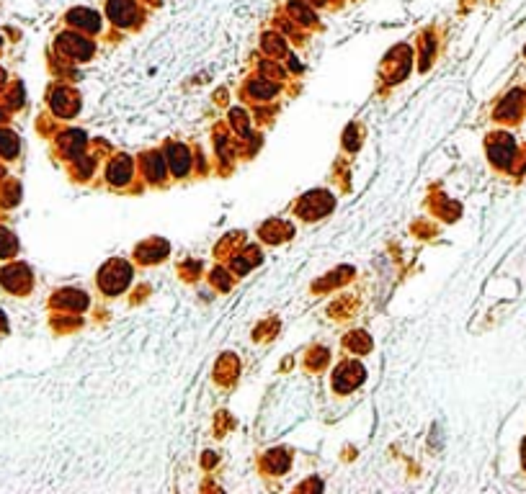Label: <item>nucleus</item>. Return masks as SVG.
<instances>
[{"mask_svg":"<svg viewBox=\"0 0 526 494\" xmlns=\"http://www.w3.org/2000/svg\"><path fill=\"white\" fill-rule=\"evenodd\" d=\"M129 281H132V268H129V263H124V260H111V263L104 265L101 273H98V284H101V288H104L108 296L121 294L129 286Z\"/></svg>","mask_w":526,"mask_h":494,"instance_id":"nucleus-1","label":"nucleus"},{"mask_svg":"<svg viewBox=\"0 0 526 494\" xmlns=\"http://www.w3.org/2000/svg\"><path fill=\"white\" fill-rule=\"evenodd\" d=\"M331 209H333L331 193H325V190H312V193H307V196L300 201L297 214L304 217V219H320L322 214H328Z\"/></svg>","mask_w":526,"mask_h":494,"instance_id":"nucleus-2","label":"nucleus"},{"mask_svg":"<svg viewBox=\"0 0 526 494\" xmlns=\"http://www.w3.org/2000/svg\"><path fill=\"white\" fill-rule=\"evenodd\" d=\"M106 11L108 18L121 29H129V26H134L140 21V8H137L134 0H108Z\"/></svg>","mask_w":526,"mask_h":494,"instance_id":"nucleus-3","label":"nucleus"},{"mask_svg":"<svg viewBox=\"0 0 526 494\" xmlns=\"http://www.w3.org/2000/svg\"><path fill=\"white\" fill-rule=\"evenodd\" d=\"M488 155H490V160H493L498 168H508L516 155L514 139L508 137V134H495V137L488 142Z\"/></svg>","mask_w":526,"mask_h":494,"instance_id":"nucleus-4","label":"nucleus"},{"mask_svg":"<svg viewBox=\"0 0 526 494\" xmlns=\"http://www.w3.org/2000/svg\"><path fill=\"white\" fill-rule=\"evenodd\" d=\"M57 47H60V52H64L73 60H88L93 54V44L83 39V36H77V34H62L57 39Z\"/></svg>","mask_w":526,"mask_h":494,"instance_id":"nucleus-5","label":"nucleus"},{"mask_svg":"<svg viewBox=\"0 0 526 494\" xmlns=\"http://www.w3.org/2000/svg\"><path fill=\"white\" fill-rule=\"evenodd\" d=\"M0 281H3V286H8L11 291H16V294H26L29 286H32V273H29L26 265H11V268L3 271Z\"/></svg>","mask_w":526,"mask_h":494,"instance_id":"nucleus-6","label":"nucleus"},{"mask_svg":"<svg viewBox=\"0 0 526 494\" xmlns=\"http://www.w3.org/2000/svg\"><path fill=\"white\" fill-rule=\"evenodd\" d=\"M364 381V368L359 366V363H344V366H338L335 371V389L338 391H351L354 386H359Z\"/></svg>","mask_w":526,"mask_h":494,"instance_id":"nucleus-7","label":"nucleus"},{"mask_svg":"<svg viewBox=\"0 0 526 494\" xmlns=\"http://www.w3.org/2000/svg\"><path fill=\"white\" fill-rule=\"evenodd\" d=\"M165 255H168V242L165 240H147L134 250V258L140 263H158Z\"/></svg>","mask_w":526,"mask_h":494,"instance_id":"nucleus-8","label":"nucleus"},{"mask_svg":"<svg viewBox=\"0 0 526 494\" xmlns=\"http://www.w3.org/2000/svg\"><path fill=\"white\" fill-rule=\"evenodd\" d=\"M52 304L60 309H70V312H83L88 306V296L77 288H62L60 294H54Z\"/></svg>","mask_w":526,"mask_h":494,"instance_id":"nucleus-9","label":"nucleus"},{"mask_svg":"<svg viewBox=\"0 0 526 494\" xmlns=\"http://www.w3.org/2000/svg\"><path fill=\"white\" fill-rule=\"evenodd\" d=\"M168 165H171L173 175L183 178V175L191 170V152L183 147V145H171V147H168Z\"/></svg>","mask_w":526,"mask_h":494,"instance_id":"nucleus-10","label":"nucleus"},{"mask_svg":"<svg viewBox=\"0 0 526 494\" xmlns=\"http://www.w3.org/2000/svg\"><path fill=\"white\" fill-rule=\"evenodd\" d=\"M67 23H73L83 32H98L101 29V16L96 11H88V8H75V11L67 13Z\"/></svg>","mask_w":526,"mask_h":494,"instance_id":"nucleus-11","label":"nucleus"},{"mask_svg":"<svg viewBox=\"0 0 526 494\" xmlns=\"http://www.w3.org/2000/svg\"><path fill=\"white\" fill-rule=\"evenodd\" d=\"M132 170H134L132 168V160H129L127 155H119V158L108 165V173H106L108 183H111V186H124V183L132 178Z\"/></svg>","mask_w":526,"mask_h":494,"instance_id":"nucleus-12","label":"nucleus"},{"mask_svg":"<svg viewBox=\"0 0 526 494\" xmlns=\"http://www.w3.org/2000/svg\"><path fill=\"white\" fill-rule=\"evenodd\" d=\"M77 101L75 93L73 90H67V88H57L52 95V108L57 111L60 116H73L77 111Z\"/></svg>","mask_w":526,"mask_h":494,"instance_id":"nucleus-13","label":"nucleus"},{"mask_svg":"<svg viewBox=\"0 0 526 494\" xmlns=\"http://www.w3.org/2000/svg\"><path fill=\"white\" fill-rule=\"evenodd\" d=\"M142 173L147 175L150 183H160L165 178V160L160 158V152H147L142 158Z\"/></svg>","mask_w":526,"mask_h":494,"instance_id":"nucleus-14","label":"nucleus"},{"mask_svg":"<svg viewBox=\"0 0 526 494\" xmlns=\"http://www.w3.org/2000/svg\"><path fill=\"white\" fill-rule=\"evenodd\" d=\"M289 13L302 23V26H315V23H318L315 13H312L310 8L302 3V0H291V3H289Z\"/></svg>","mask_w":526,"mask_h":494,"instance_id":"nucleus-15","label":"nucleus"},{"mask_svg":"<svg viewBox=\"0 0 526 494\" xmlns=\"http://www.w3.org/2000/svg\"><path fill=\"white\" fill-rule=\"evenodd\" d=\"M344 345L348 347L351 353H359V356H361V353H366V350L372 347V340H369L364 332H359V330H356V332H351V335L346 337Z\"/></svg>","mask_w":526,"mask_h":494,"instance_id":"nucleus-16","label":"nucleus"},{"mask_svg":"<svg viewBox=\"0 0 526 494\" xmlns=\"http://www.w3.org/2000/svg\"><path fill=\"white\" fill-rule=\"evenodd\" d=\"M83 142H86V137H83L80 132H67V134L60 137V145H62V149L67 155H77L80 147H83Z\"/></svg>","mask_w":526,"mask_h":494,"instance_id":"nucleus-17","label":"nucleus"},{"mask_svg":"<svg viewBox=\"0 0 526 494\" xmlns=\"http://www.w3.org/2000/svg\"><path fill=\"white\" fill-rule=\"evenodd\" d=\"M248 93L253 98H271V95H276V85L269 83V80H253L248 85Z\"/></svg>","mask_w":526,"mask_h":494,"instance_id":"nucleus-18","label":"nucleus"},{"mask_svg":"<svg viewBox=\"0 0 526 494\" xmlns=\"http://www.w3.org/2000/svg\"><path fill=\"white\" fill-rule=\"evenodd\" d=\"M0 152H3L5 158H13V155L19 152V137H16L13 132L0 129Z\"/></svg>","mask_w":526,"mask_h":494,"instance_id":"nucleus-19","label":"nucleus"},{"mask_svg":"<svg viewBox=\"0 0 526 494\" xmlns=\"http://www.w3.org/2000/svg\"><path fill=\"white\" fill-rule=\"evenodd\" d=\"M284 230H289V227H287V224H281V221H269L266 227H261V237H263L266 242H281Z\"/></svg>","mask_w":526,"mask_h":494,"instance_id":"nucleus-20","label":"nucleus"},{"mask_svg":"<svg viewBox=\"0 0 526 494\" xmlns=\"http://www.w3.org/2000/svg\"><path fill=\"white\" fill-rule=\"evenodd\" d=\"M263 49L269 54H284L287 52V42H281L276 34H266L263 36Z\"/></svg>","mask_w":526,"mask_h":494,"instance_id":"nucleus-21","label":"nucleus"},{"mask_svg":"<svg viewBox=\"0 0 526 494\" xmlns=\"http://www.w3.org/2000/svg\"><path fill=\"white\" fill-rule=\"evenodd\" d=\"M16 247H19L16 237H13L8 230H3V227H0V255H13L16 253Z\"/></svg>","mask_w":526,"mask_h":494,"instance_id":"nucleus-22","label":"nucleus"},{"mask_svg":"<svg viewBox=\"0 0 526 494\" xmlns=\"http://www.w3.org/2000/svg\"><path fill=\"white\" fill-rule=\"evenodd\" d=\"M266 463H269V469H274V471H284V469L289 466V458H287L284 451H271L269 456H266Z\"/></svg>","mask_w":526,"mask_h":494,"instance_id":"nucleus-23","label":"nucleus"},{"mask_svg":"<svg viewBox=\"0 0 526 494\" xmlns=\"http://www.w3.org/2000/svg\"><path fill=\"white\" fill-rule=\"evenodd\" d=\"M232 124H235L237 132L248 134V119H246V114H243L240 108H235V111H232Z\"/></svg>","mask_w":526,"mask_h":494,"instance_id":"nucleus-24","label":"nucleus"},{"mask_svg":"<svg viewBox=\"0 0 526 494\" xmlns=\"http://www.w3.org/2000/svg\"><path fill=\"white\" fill-rule=\"evenodd\" d=\"M212 281H215V286H222V288H230V278H227V273L222 271V268H217L215 275H212Z\"/></svg>","mask_w":526,"mask_h":494,"instance_id":"nucleus-25","label":"nucleus"},{"mask_svg":"<svg viewBox=\"0 0 526 494\" xmlns=\"http://www.w3.org/2000/svg\"><path fill=\"white\" fill-rule=\"evenodd\" d=\"M307 3H312V5H325V0H307Z\"/></svg>","mask_w":526,"mask_h":494,"instance_id":"nucleus-26","label":"nucleus"},{"mask_svg":"<svg viewBox=\"0 0 526 494\" xmlns=\"http://www.w3.org/2000/svg\"><path fill=\"white\" fill-rule=\"evenodd\" d=\"M0 83H3V73H0Z\"/></svg>","mask_w":526,"mask_h":494,"instance_id":"nucleus-27","label":"nucleus"}]
</instances>
